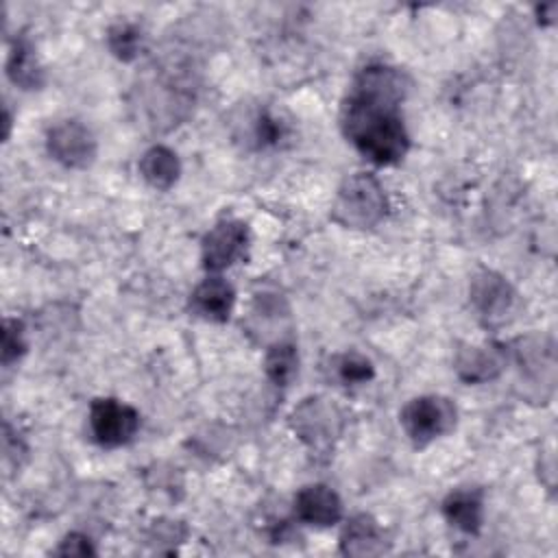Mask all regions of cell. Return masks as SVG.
<instances>
[{
	"instance_id": "1",
	"label": "cell",
	"mask_w": 558,
	"mask_h": 558,
	"mask_svg": "<svg viewBox=\"0 0 558 558\" xmlns=\"http://www.w3.org/2000/svg\"><path fill=\"white\" fill-rule=\"evenodd\" d=\"M412 83L399 68L373 63L357 72L340 107L344 137L377 166L399 163L410 148L401 102Z\"/></svg>"
},
{
	"instance_id": "2",
	"label": "cell",
	"mask_w": 558,
	"mask_h": 558,
	"mask_svg": "<svg viewBox=\"0 0 558 558\" xmlns=\"http://www.w3.org/2000/svg\"><path fill=\"white\" fill-rule=\"evenodd\" d=\"M388 214V196L371 172L349 174L331 203V218L344 229H371Z\"/></svg>"
},
{
	"instance_id": "3",
	"label": "cell",
	"mask_w": 558,
	"mask_h": 558,
	"mask_svg": "<svg viewBox=\"0 0 558 558\" xmlns=\"http://www.w3.org/2000/svg\"><path fill=\"white\" fill-rule=\"evenodd\" d=\"M456 403L440 395L414 397L401 408L399 414V423L416 449L447 436L456 427Z\"/></svg>"
},
{
	"instance_id": "4",
	"label": "cell",
	"mask_w": 558,
	"mask_h": 558,
	"mask_svg": "<svg viewBox=\"0 0 558 558\" xmlns=\"http://www.w3.org/2000/svg\"><path fill=\"white\" fill-rule=\"evenodd\" d=\"M290 425L299 440L312 451H327L340 434L342 416L331 401L307 397L292 410Z\"/></svg>"
},
{
	"instance_id": "5",
	"label": "cell",
	"mask_w": 558,
	"mask_h": 558,
	"mask_svg": "<svg viewBox=\"0 0 558 558\" xmlns=\"http://www.w3.org/2000/svg\"><path fill=\"white\" fill-rule=\"evenodd\" d=\"M87 425H89L92 438L100 447L116 449L135 438L140 429V414L133 405L120 399L100 397V399H94L89 405Z\"/></svg>"
},
{
	"instance_id": "6",
	"label": "cell",
	"mask_w": 558,
	"mask_h": 558,
	"mask_svg": "<svg viewBox=\"0 0 558 558\" xmlns=\"http://www.w3.org/2000/svg\"><path fill=\"white\" fill-rule=\"evenodd\" d=\"M514 362L519 366L521 381L525 386L536 388V397L545 403L554 392L556 381V351L554 340L549 336H525L514 342Z\"/></svg>"
},
{
	"instance_id": "7",
	"label": "cell",
	"mask_w": 558,
	"mask_h": 558,
	"mask_svg": "<svg viewBox=\"0 0 558 558\" xmlns=\"http://www.w3.org/2000/svg\"><path fill=\"white\" fill-rule=\"evenodd\" d=\"M469 299L480 320L488 327H495L504 325L514 312L517 290L504 275L490 268H482L471 279Z\"/></svg>"
},
{
	"instance_id": "8",
	"label": "cell",
	"mask_w": 558,
	"mask_h": 558,
	"mask_svg": "<svg viewBox=\"0 0 558 558\" xmlns=\"http://www.w3.org/2000/svg\"><path fill=\"white\" fill-rule=\"evenodd\" d=\"M251 244L248 225L238 218L218 220L201 242V259L205 270L218 275L220 270L233 266L246 257Z\"/></svg>"
},
{
	"instance_id": "9",
	"label": "cell",
	"mask_w": 558,
	"mask_h": 558,
	"mask_svg": "<svg viewBox=\"0 0 558 558\" xmlns=\"http://www.w3.org/2000/svg\"><path fill=\"white\" fill-rule=\"evenodd\" d=\"M46 150L63 168L83 170L94 163L98 142L92 129L81 120H61L48 129Z\"/></svg>"
},
{
	"instance_id": "10",
	"label": "cell",
	"mask_w": 558,
	"mask_h": 558,
	"mask_svg": "<svg viewBox=\"0 0 558 558\" xmlns=\"http://www.w3.org/2000/svg\"><path fill=\"white\" fill-rule=\"evenodd\" d=\"M508 364V351L497 342L464 344L458 349L453 368L466 384H488L497 379Z\"/></svg>"
},
{
	"instance_id": "11",
	"label": "cell",
	"mask_w": 558,
	"mask_h": 558,
	"mask_svg": "<svg viewBox=\"0 0 558 558\" xmlns=\"http://www.w3.org/2000/svg\"><path fill=\"white\" fill-rule=\"evenodd\" d=\"M294 517L314 527H331L342 521V499L327 484H307L294 495Z\"/></svg>"
},
{
	"instance_id": "12",
	"label": "cell",
	"mask_w": 558,
	"mask_h": 558,
	"mask_svg": "<svg viewBox=\"0 0 558 558\" xmlns=\"http://www.w3.org/2000/svg\"><path fill=\"white\" fill-rule=\"evenodd\" d=\"M235 305L233 286L220 275L205 277L190 294V310L207 323H225Z\"/></svg>"
},
{
	"instance_id": "13",
	"label": "cell",
	"mask_w": 558,
	"mask_h": 558,
	"mask_svg": "<svg viewBox=\"0 0 558 558\" xmlns=\"http://www.w3.org/2000/svg\"><path fill=\"white\" fill-rule=\"evenodd\" d=\"M442 517L449 525L464 534H480L484 525V493L482 488H456L442 499Z\"/></svg>"
},
{
	"instance_id": "14",
	"label": "cell",
	"mask_w": 558,
	"mask_h": 558,
	"mask_svg": "<svg viewBox=\"0 0 558 558\" xmlns=\"http://www.w3.org/2000/svg\"><path fill=\"white\" fill-rule=\"evenodd\" d=\"M386 551V536L377 519L366 512L353 514L340 532V554L344 556H377Z\"/></svg>"
},
{
	"instance_id": "15",
	"label": "cell",
	"mask_w": 558,
	"mask_h": 558,
	"mask_svg": "<svg viewBox=\"0 0 558 558\" xmlns=\"http://www.w3.org/2000/svg\"><path fill=\"white\" fill-rule=\"evenodd\" d=\"M7 76L20 89H39L44 85V68L28 37L13 39L7 57Z\"/></svg>"
},
{
	"instance_id": "16",
	"label": "cell",
	"mask_w": 558,
	"mask_h": 558,
	"mask_svg": "<svg viewBox=\"0 0 558 558\" xmlns=\"http://www.w3.org/2000/svg\"><path fill=\"white\" fill-rule=\"evenodd\" d=\"M137 170L150 187L166 192L179 181L181 161L172 148H168L163 144H155L142 153Z\"/></svg>"
},
{
	"instance_id": "17",
	"label": "cell",
	"mask_w": 558,
	"mask_h": 558,
	"mask_svg": "<svg viewBox=\"0 0 558 558\" xmlns=\"http://www.w3.org/2000/svg\"><path fill=\"white\" fill-rule=\"evenodd\" d=\"M266 377L275 386H290L299 373V351L290 340H277L268 347L264 357Z\"/></svg>"
},
{
	"instance_id": "18",
	"label": "cell",
	"mask_w": 558,
	"mask_h": 558,
	"mask_svg": "<svg viewBox=\"0 0 558 558\" xmlns=\"http://www.w3.org/2000/svg\"><path fill=\"white\" fill-rule=\"evenodd\" d=\"M107 48L116 59L129 63L140 57L144 48V33L137 24L118 22L107 31Z\"/></svg>"
},
{
	"instance_id": "19",
	"label": "cell",
	"mask_w": 558,
	"mask_h": 558,
	"mask_svg": "<svg viewBox=\"0 0 558 558\" xmlns=\"http://www.w3.org/2000/svg\"><path fill=\"white\" fill-rule=\"evenodd\" d=\"M329 368L342 386H362L375 377L373 362L357 351H347L336 355Z\"/></svg>"
},
{
	"instance_id": "20",
	"label": "cell",
	"mask_w": 558,
	"mask_h": 558,
	"mask_svg": "<svg viewBox=\"0 0 558 558\" xmlns=\"http://www.w3.org/2000/svg\"><path fill=\"white\" fill-rule=\"evenodd\" d=\"M28 349L24 323L17 318H4L2 323V364L11 366Z\"/></svg>"
},
{
	"instance_id": "21",
	"label": "cell",
	"mask_w": 558,
	"mask_h": 558,
	"mask_svg": "<svg viewBox=\"0 0 558 558\" xmlns=\"http://www.w3.org/2000/svg\"><path fill=\"white\" fill-rule=\"evenodd\" d=\"M288 129L281 122V118H277L270 111H259L253 118V140L257 146H279V142L286 137Z\"/></svg>"
},
{
	"instance_id": "22",
	"label": "cell",
	"mask_w": 558,
	"mask_h": 558,
	"mask_svg": "<svg viewBox=\"0 0 558 558\" xmlns=\"http://www.w3.org/2000/svg\"><path fill=\"white\" fill-rule=\"evenodd\" d=\"M54 554L57 556H94L96 549H94L89 536H85L81 532H70L63 536V541L59 543Z\"/></svg>"
},
{
	"instance_id": "23",
	"label": "cell",
	"mask_w": 558,
	"mask_h": 558,
	"mask_svg": "<svg viewBox=\"0 0 558 558\" xmlns=\"http://www.w3.org/2000/svg\"><path fill=\"white\" fill-rule=\"evenodd\" d=\"M9 133H11V116H9V109H4V140H9Z\"/></svg>"
}]
</instances>
